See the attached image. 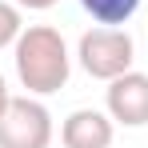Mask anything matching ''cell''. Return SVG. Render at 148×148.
Returning a JSON list of instances; mask_svg holds the SVG:
<instances>
[{"instance_id":"ba28073f","label":"cell","mask_w":148,"mask_h":148,"mask_svg":"<svg viewBox=\"0 0 148 148\" xmlns=\"http://www.w3.org/2000/svg\"><path fill=\"white\" fill-rule=\"evenodd\" d=\"M8 100H12V96H8V84H4V76H0V116H4V108H8Z\"/></svg>"},{"instance_id":"7a4b0ae2","label":"cell","mask_w":148,"mask_h":148,"mask_svg":"<svg viewBox=\"0 0 148 148\" xmlns=\"http://www.w3.org/2000/svg\"><path fill=\"white\" fill-rule=\"evenodd\" d=\"M132 60H136V44L124 28H92L80 36V64L96 80H116L132 72Z\"/></svg>"},{"instance_id":"6da1fadb","label":"cell","mask_w":148,"mask_h":148,"mask_svg":"<svg viewBox=\"0 0 148 148\" xmlns=\"http://www.w3.org/2000/svg\"><path fill=\"white\" fill-rule=\"evenodd\" d=\"M16 72L20 84L36 96H48L68 80V48L60 32L48 24H32L16 36Z\"/></svg>"},{"instance_id":"5b68a950","label":"cell","mask_w":148,"mask_h":148,"mask_svg":"<svg viewBox=\"0 0 148 148\" xmlns=\"http://www.w3.org/2000/svg\"><path fill=\"white\" fill-rule=\"evenodd\" d=\"M64 148H108L112 144V120L96 108H76L60 128Z\"/></svg>"},{"instance_id":"9c48e42d","label":"cell","mask_w":148,"mask_h":148,"mask_svg":"<svg viewBox=\"0 0 148 148\" xmlns=\"http://www.w3.org/2000/svg\"><path fill=\"white\" fill-rule=\"evenodd\" d=\"M16 4H24V8H52L56 0H16Z\"/></svg>"},{"instance_id":"3957f363","label":"cell","mask_w":148,"mask_h":148,"mask_svg":"<svg viewBox=\"0 0 148 148\" xmlns=\"http://www.w3.org/2000/svg\"><path fill=\"white\" fill-rule=\"evenodd\" d=\"M52 144V116L40 100L12 96L0 116V148H48Z\"/></svg>"},{"instance_id":"277c9868","label":"cell","mask_w":148,"mask_h":148,"mask_svg":"<svg viewBox=\"0 0 148 148\" xmlns=\"http://www.w3.org/2000/svg\"><path fill=\"white\" fill-rule=\"evenodd\" d=\"M108 112H112V120L128 124V128L148 124V76L124 72L116 80H108Z\"/></svg>"},{"instance_id":"52a82bcc","label":"cell","mask_w":148,"mask_h":148,"mask_svg":"<svg viewBox=\"0 0 148 148\" xmlns=\"http://www.w3.org/2000/svg\"><path fill=\"white\" fill-rule=\"evenodd\" d=\"M16 36H20V12H16L12 4H4V0H0V48H4V44H12Z\"/></svg>"},{"instance_id":"8992f818","label":"cell","mask_w":148,"mask_h":148,"mask_svg":"<svg viewBox=\"0 0 148 148\" xmlns=\"http://www.w3.org/2000/svg\"><path fill=\"white\" fill-rule=\"evenodd\" d=\"M84 4V12H92L100 24H124L136 8H140V0H80Z\"/></svg>"}]
</instances>
